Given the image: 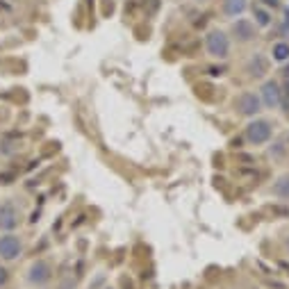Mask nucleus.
Returning a JSON list of instances; mask_svg holds the SVG:
<instances>
[{
    "instance_id": "11",
    "label": "nucleus",
    "mask_w": 289,
    "mask_h": 289,
    "mask_svg": "<svg viewBox=\"0 0 289 289\" xmlns=\"http://www.w3.org/2000/svg\"><path fill=\"white\" fill-rule=\"evenodd\" d=\"M246 7H248L246 0H223V12L228 16H242L246 12Z\"/></svg>"
},
{
    "instance_id": "14",
    "label": "nucleus",
    "mask_w": 289,
    "mask_h": 289,
    "mask_svg": "<svg viewBox=\"0 0 289 289\" xmlns=\"http://www.w3.org/2000/svg\"><path fill=\"white\" fill-rule=\"evenodd\" d=\"M5 283H7V271L0 266V285H5Z\"/></svg>"
},
{
    "instance_id": "18",
    "label": "nucleus",
    "mask_w": 289,
    "mask_h": 289,
    "mask_svg": "<svg viewBox=\"0 0 289 289\" xmlns=\"http://www.w3.org/2000/svg\"><path fill=\"white\" fill-rule=\"evenodd\" d=\"M107 289H112V287H107Z\"/></svg>"
},
{
    "instance_id": "10",
    "label": "nucleus",
    "mask_w": 289,
    "mask_h": 289,
    "mask_svg": "<svg viewBox=\"0 0 289 289\" xmlns=\"http://www.w3.org/2000/svg\"><path fill=\"white\" fill-rule=\"evenodd\" d=\"M269 73V62H266L262 55H253L251 62H248V75L251 77H262Z\"/></svg>"
},
{
    "instance_id": "3",
    "label": "nucleus",
    "mask_w": 289,
    "mask_h": 289,
    "mask_svg": "<svg viewBox=\"0 0 289 289\" xmlns=\"http://www.w3.org/2000/svg\"><path fill=\"white\" fill-rule=\"evenodd\" d=\"M205 48H207V53L212 55L214 59H225L228 55H230V39H228V35H225V32L214 30V32H210V35H207Z\"/></svg>"
},
{
    "instance_id": "4",
    "label": "nucleus",
    "mask_w": 289,
    "mask_h": 289,
    "mask_svg": "<svg viewBox=\"0 0 289 289\" xmlns=\"http://www.w3.org/2000/svg\"><path fill=\"white\" fill-rule=\"evenodd\" d=\"M257 94L262 98V105L269 107V109H278V107L283 105V87L276 80H266Z\"/></svg>"
},
{
    "instance_id": "7",
    "label": "nucleus",
    "mask_w": 289,
    "mask_h": 289,
    "mask_svg": "<svg viewBox=\"0 0 289 289\" xmlns=\"http://www.w3.org/2000/svg\"><path fill=\"white\" fill-rule=\"evenodd\" d=\"M21 221V214L18 210L12 205V203H5V205H0V230H14Z\"/></svg>"
},
{
    "instance_id": "9",
    "label": "nucleus",
    "mask_w": 289,
    "mask_h": 289,
    "mask_svg": "<svg viewBox=\"0 0 289 289\" xmlns=\"http://www.w3.org/2000/svg\"><path fill=\"white\" fill-rule=\"evenodd\" d=\"M271 194L276 198H283V201H289V171L280 173V176L273 180V187H271Z\"/></svg>"
},
{
    "instance_id": "17",
    "label": "nucleus",
    "mask_w": 289,
    "mask_h": 289,
    "mask_svg": "<svg viewBox=\"0 0 289 289\" xmlns=\"http://www.w3.org/2000/svg\"><path fill=\"white\" fill-rule=\"evenodd\" d=\"M287 144H289V132H287Z\"/></svg>"
},
{
    "instance_id": "2",
    "label": "nucleus",
    "mask_w": 289,
    "mask_h": 289,
    "mask_svg": "<svg viewBox=\"0 0 289 289\" xmlns=\"http://www.w3.org/2000/svg\"><path fill=\"white\" fill-rule=\"evenodd\" d=\"M262 107L264 105H262V98L257 91H242L235 98V109L246 118H255L262 112Z\"/></svg>"
},
{
    "instance_id": "6",
    "label": "nucleus",
    "mask_w": 289,
    "mask_h": 289,
    "mask_svg": "<svg viewBox=\"0 0 289 289\" xmlns=\"http://www.w3.org/2000/svg\"><path fill=\"white\" fill-rule=\"evenodd\" d=\"M21 251H23V244H21V239H18L16 235H2L0 237V257L7 262L16 260L18 255H21Z\"/></svg>"
},
{
    "instance_id": "5",
    "label": "nucleus",
    "mask_w": 289,
    "mask_h": 289,
    "mask_svg": "<svg viewBox=\"0 0 289 289\" xmlns=\"http://www.w3.org/2000/svg\"><path fill=\"white\" fill-rule=\"evenodd\" d=\"M50 278H53V269L50 264L43 260H36L30 264L28 269V283L30 285H36V287H43V285L50 283Z\"/></svg>"
},
{
    "instance_id": "8",
    "label": "nucleus",
    "mask_w": 289,
    "mask_h": 289,
    "mask_svg": "<svg viewBox=\"0 0 289 289\" xmlns=\"http://www.w3.org/2000/svg\"><path fill=\"white\" fill-rule=\"evenodd\" d=\"M232 36H235L237 41H253L255 39V25L248 21V18H237L235 23H232Z\"/></svg>"
},
{
    "instance_id": "16",
    "label": "nucleus",
    "mask_w": 289,
    "mask_h": 289,
    "mask_svg": "<svg viewBox=\"0 0 289 289\" xmlns=\"http://www.w3.org/2000/svg\"><path fill=\"white\" fill-rule=\"evenodd\" d=\"M264 5H269V7H276V5H278V0H264Z\"/></svg>"
},
{
    "instance_id": "13",
    "label": "nucleus",
    "mask_w": 289,
    "mask_h": 289,
    "mask_svg": "<svg viewBox=\"0 0 289 289\" xmlns=\"http://www.w3.org/2000/svg\"><path fill=\"white\" fill-rule=\"evenodd\" d=\"M255 21H257V25H262V28H266V25L271 23V16H269V12H264V9H260V7H255Z\"/></svg>"
},
{
    "instance_id": "12",
    "label": "nucleus",
    "mask_w": 289,
    "mask_h": 289,
    "mask_svg": "<svg viewBox=\"0 0 289 289\" xmlns=\"http://www.w3.org/2000/svg\"><path fill=\"white\" fill-rule=\"evenodd\" d=\"M271 57H273V62H287L289 59V43H285V41L273 43Z\"/></svg>"
},
{
    "instance_id": "1",
    "label": "nucleus",
    "mask_w": 289,
    "mask_h": 289,
    "mask_svg": "<svg viewBox=\"0 0 289 289\" xmlns=\"http://www.w3.org/2000/svg\"><path fill=\"white\" fill-rule=\"evenodd\" d=\"M244 137H246V142L251 146H264L269 139L273 137V125L271 121H266V118H251V123L246 125V130H244Z\"/></svg>"
},
{
    "instance_id": "15",
    "label": "nucleus",
    "mask_w": 289,
    "mask_h": 289,
    "mask_svg": "<svg viewBox=\"0 0 289 289\" xmlns=\"http://www.w3.org/2000/svg\"><path fill=\"white\" fill-rule=\"evenodd\" d=\"M283 94H287V96H289V77L285 80V89H283Z\"/></svg>"
}]
</instances>
